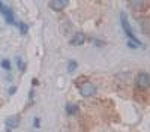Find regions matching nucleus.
<instances>
[{"label": "nucleus", "instance_id": "f257e3e1", "mask_svg": "<svg viewBox=\"0 0 150 132\" xmlns=\"http://www.w3.org/2000/svg\"><path fill=\"white\" fill-rule=\"evenodd\" d=\"M120 21H122V29H123L125 35H126L128 38H129V41H131V42H135V44H138V45L141 47V41L134 35V32H132V29H131V24H129V21H128L126 14H122V15H120Z\"/></svg>", "mask_w": 150, "mask_h": 132}, {"label": "nucleus", "instance_id": "f03ea898", "mask_svg": "<svg viewBox=\"0 0 150 132\" xmlns=\"http://www.w3.org/2000/svg\"><path fill=\"white\" fill-rule=\"evenodd\" d=\"M135 86L138 87L140 90L150 89V74H149V72L141 71V72L137 74V77H135Z\"/></svg>", "mask_w": 150, "mask_h": 132}, {"label": "nucleus", "instance_id": "7ed1b4c3", "mask_svg": "<svg viewBox=\"0 0 150 132\" xmlns=\"http://www.w3.org/2000/svg\"><path fill=\"white\" fill-rule=\"evenodd\" d=\"M0 14H2L3 17H5V20H6V23L9 24V26H17V21H15V17H14V12H12V9L6 5V3H3V2H0Z\"/></svg>", "mask_w": 150, "mask_h": 132}, {"label": "nucleus", "instance_id": "20e7f679", "mask_svg": "<svg viewBox=\"0 0 150 132\" xmlns=\"http://www.w3.org/2000/svg\"><path fill=\"white\" fill-rule=\"evenodd\" d=\"M80 95L83 98H92L93 95H96V86L93 83H84L83 86H80Z\"/></svg>", "mask_w": 150, "mask_h": 132}, {"label": "nucleus", "instance_id": "39448f33", "mask_svg": "<svg viewBox=\"0 0 150 132\" xmlns=\"http://www.w3.org/2000/svg\"><path fill=\"white\" fill-rule=\"evenodd\" d=\"M21 123V120H20V116H11L5 120V126L8 131H12V129H17Z\"/></svg>", "mask_w": 150, "mask_h": 132}, {"label": "nucleus", "instance_id": "423d86ee", "mask_svg": "<svg viewBox=\"0 0 150 132\" xmlns=\"http://www.w3.org/2000/svg\"><path fill=\"white\" fill-rule=\"evenodd\" d=\"M69 5V2L68 0H51V2L48 3V6L51 8L53 11H56V12H59V11H63L66 6Z\"/></svg>", "mask_w": 150, "mask_h": 132}, {"label": "nucleus", "instance_id": "0eeeda50", "mask_svg": "<svg viewBox=\"0 0 150 132\" xmlns=\"http://www.w3.org/2000/svg\"><path fill=\"white\" fill-rule=\"evenodd\" d=\"M86 42V35L83 32H77V33H74L72 35V38H71V44L75 45V47H80Z\"/></svg>", "mask_w": 150, "mask_h": 132}, {"label": "nucleus", "instance_id": "6e6552de", "mask_svg": "<svg viewBox=\"0 0 150 132\" xmlns=\"http://www.w3.org/2000/svg\"><path fill=\"white\" fill-rule=\"evenodd\" d=\"M65 110H66V114L68 116H77L78 114V107L75 105V104H68L65 107Z\"/></svg>", "mask_w": 150, "mask_h": 132}, {"label": "nucleus", "instance_id": "1a4fd4ad", "mask_svg": "<svg viewBox=\"0 0 150 132\" xmlns=\"http://www.w3.org/2000/svg\"><path fill=\"white\" fill-rule=\"evenodd\" d=\"M15 62H17V66H18V71L21 72V74H24L26 72V63L23 62V59L18 56V57H15Z\"/></svg>", "mask_w": 150, "mask_h": 132}, {"label": "nucleus", "instance_id": "9d476101", "mask_svg": "<svg viewBox=\"0 0 150 132\" xmlns=\"http://www.w3.org/2000/svg\"><path fill=\"white\" fill-rule=\"evenodd\" d=\"M17 26H18V29H20V33H21V35H27V32H29V26H27L26 23L20 21V23L17 24Z\"/></svg>", "mask_w": 150, "mask_h": 132}, {"label": "nucleus", "instance_id": "9b49d317", "mask_svg": "<svg viewBox=\"0 0 150 132\" xmlns=\"http://www.w3.org/2000/svg\"><path fill=\"white\" fill-rule=\"evenodd\" d=\"M77 68H78V63L75 62V60H71V62H68V72H74Z\"/></svg>", "mask_w": 150, "mask_h": 132}, {"label": "nucleus", "instance_id": "f8f14e48", "mask_svg": "<svg viewBox=\"0 0 150 132\" xmlns=\"http://www.w3.org/2000/svg\"><path fill=\"white\" fill-rule=\"evenodd\" d=\"M0 66H2L5 71H11V62H9V60L8 59H5V60H2V63H0Z\"/></svg>", "mask_w": 150, "mask_h": 132}, {"label": "nucleus", "instance_id": "ddd939ff", "mask_svg": "<svg viewBox=\"0 0 150 132\" xmlns=\"http://www.w3.org/2000/svg\"><path fill=\"white\" fill-rule=\"evenodd\" d=\"M128 47H129V48H134V50H137V48H140V45H138V44L131 42V41H128Z\"/></svg>", "mask_w": 150, "mask_h": 132}, {"label": "nucleus", "instance_id": "4468645a", "mask_svg": "<svg viewBox=\"0 0 150 132\" xmlns=\"http://www.w3.org/2000/svg\"><path fill=\"white\" fill-rule=\"evenodd\" d=\"M33 126H35V128H39V126H41V120L38 119V117L33 120Z\"/></svg>", "mask_w": 150, "mask_h": 132}, {"label": "nucleus", "instance_id": "2eb2a0df", "mask_svg": "<svg viewBox=\"0 0 150 132\" xmlns=\"http://www.w3.org/2000/svg\"><path fill=\"white\" fill-rule=\"evenodd\" d=\"M15 92H17V87H15V86H14V87H11V89H9V95H14Z\"/></svg>", "mask_w": 150, "mask_h": 132}, {"label": "nucleus", "instance_id": "dca6fc26", "mask_svg": "<svg viewBox=\"0 0 150 132\" xmlns=\"http://www.w3.org/2000/svg\"><path fill=\"white\" fill-rule=\"evenodd\" d=\"M6 132H11V131H6Z\"/></svg>", "mask_w": 150, "mask_h": 132}]
</instances>
